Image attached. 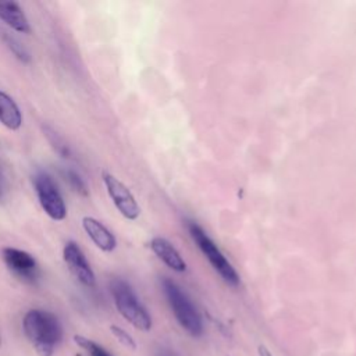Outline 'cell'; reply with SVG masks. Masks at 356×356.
Instances as JSON below:
<instances>
[{"label":"cell","mask_w":356,"mask_h":356,"mask_svg":"<svg viewBox=\"0 0 356 356\" xmlns=\"http://www.w3.org/2000/svg\"><path fill=\"white\" fill-rule=\"evenodd\" d=\"M150 248L154 252V254L160 260H163L170 268H172L175 271H179V273L185 271L186 263L184 261V259L181 257L178 250L167 239L156 236V238L152 239Z\"/></svg>","instance_id":"11"},{"label":"cell","mask_w":356,"mask_h":356,"mask_svg":"<svg viewBox=\"0 0 356 356\" xmlns=\"http://www.w3.org/2000/svg\"><path fill=\"white\" fill-rule=\"evenodd\" d=\"M74 341H75V343L78 346H81L83 350H86V353L89 356H113L103 346H100L99 343H96L92 339H88V338H85L82 335H75Z\"/></svg>","instance_id":"13"},{"label":"cell","mask_w":356,"mask_h":356,"mask_svg":"<svg viewBox=\"0 0 356 356\" xmlns=\"http://www.w3.org/2000/svg\"><path fill=\"white\" fill-rule=\"evenodd\" d=\"M110 291L114 298V303L120 314L140 331H149L152 328V317L139 302L131 285L120 278H114L110 282Z\"/></svg>","instance_id":"2"},{"label":"cell","mask_w":356,"mask_h":356,"mask_svg":"<svg viewBox=\"0 0 356 356\" xmlns=\"http://www.w3.org/2000/svg\"><path fill=\"white\" fill-rule=\"evenodd\" d=\"M82 227L88 236L92 239V242L103 252H111L117 246L115 236L111 234V231L104 227L99 220L85 216L82 218Z\"/></svg>","instance_id":"9"},{"label":"cell","mask_w":356,"mask_h":356,"mask_svg":"<svg viewBox=\"0 0 356 356\" xmlns=\"http://www.w3.org/2000/svg\"><path fill=\"white\" fill-rule=\"evenodd\" d=\"M102 178L106 185L107 193L111 197L114 206L118 209V211L128 220L138 218L140 209L129 189L118 178H115L113 174L107 171L102 172Z\"/></svg>","instance_id":"6"},{"label":"cell","mask_w":356,"mask_h":356,"mask_svg":"<svg viewBox=\"0 0 356 356\" xmlns=\"http://www.w3.org/2000/svg\"><path fill=\"white\" fill-rule=\"evenodd\" d=\"M110 330H111L113 335L118 339V342H120L121 345H124L125 348L132 349V350L136 349V343H135L134 338H132L125 330H122V328H120V327H117V325H111Z\"/></svg>","instance_id":"15"},{"label":"cell","mask_w":356,"mask_h":356,"mask_svg":"<svg viewBox=\"0 0 356 356\" xmlns=\"http://www.w3.org/2000/svg\"><path fill=\"white\" fill-rule=\"evenodd\" d=\"M0 122L11 129L17 131L22 125V114L17 103L6 92L0 90Z\"/></svg>","instance_id":"12"},{"label":"cell","mask_w":356,"mask_h":356,"mask_svg":"<svg viewBox=\"0 0 356 356\" xmlns=\"http://www.w3.org/2000/svg\"><path fill=\"white\" fill-rule=\"evenodd\" d=\"M257 352H259V356H273L266 345H259Z\"/></svg>","instance_id":"17"},{"label":"cell","mask_w":356,"mask_h":356,"mask_svg":"<svg viewBox=\"0 0 356 356\" xmlns=\"http://www.w3.org/2000/svg\"><path fill=\"white\" fill-rule=\"evenodd\" d=\"M0 19L19 33H29L31 25L22 8L15 1H0Z\"/></svg>","instance_id":"10"},{"label":"cell","mask_w":356,"mask_h":356,"mask_svg":"<svg viewBox=\"0 0 356 356\" xmlns=\"http://www.w3.org/2000/svg\"><path fill=\"white\" fill-rule=\"evenodd\" d=\"M35 191L43 211L56 221H61L67 216V207L64 199L57 189L54 181L47 172H38L33 178Z\"/></svg>","instance_id":"5"},{"label":"cell","mask_w":356,"mask_h":356,"mask_svg":"<svg viewBox=\"0 0 356 356\" xmlns=\"http://www.w3.org/2000/svg\"><path fill=\"white\" fill-rule=\"evenodd\" d=\"M64 177H65V181L70 184V186H71L75 192H78V193L82 195V196H88L89 189H88L85 181L82 179V177H81L76 171H74V170H65V171H64Z\"/></svg>","instance_id":"14"},{"label":"cell","mask_w":356,"mask_h":356,"mask_svg":"<svg viewBox=\"0 0 356 356\" xmlns=\"http://www.w3.org/2000/svg\"><path fill=\"white\" fill-rule=\"evenodd\" d=\"M188 229L191 232V236L193 241L197 243L200 250L204 253V256L209 259L210 264L214 267V270L222 277V280L232 285L236 286L239 284V275L231 266V263L225 259V256L220 252L217 245L210 239V236L203 231L202 227H199L196 222L189 221Z\"/></svg>","instance_id":"4"},{"label":"cell","mask_w":356,"mask_h":356,"mask_svg":"<svg viewBox=\"0 0 356 356\" xmlns=\"http://www.w3.org/2000/svg\"><path fill=\"white\" fill-rule=\"evenodd\" d=\"M63 257L67 263L70 271L75 275V278L86 285L93 286L95 285V273L90 267V264L86 260V256L83 254L82 249L78 246L76 242L68 241L63 248Z\"/></svg>","instance_id":"7"},{"label":"cell","mask_w":356,"mask_h":356,"mask_svg":"<svg viewBox=\"0 0 356 356\" xmlns=\"http://www.w3.org/2000/svg\"><path fill=\"white\" fill-rule=\"evenodd\" d=\"M24 332L39 356H51L63 338L58 318L46 310H29L22 321Z\"/></svg>","instance_id":"1"},{"label":"cell","mask_w":356,"mask_h":356,"mask_svg":"<svg viewBox=\"0 0 356 356\" xmlns=\"http://www.w3.org/2000/svg\"><path fill=\"white\" fill-rule=\"evenodd\" d=\"M4 40H6L7 46L10 47V50H11L19 60H22V61H28V60H29L28 51L22 47V44H19V42H18L17 39H14V38L6 35V36H4Z\"/></svg>","instance_id":"16"},{"label":"cell","mask_w":356,"mask_h":356,"mask_svg":"<svg viewBox=\"0 0 356 356\" xmlns=\"http://www.w3.org/2000/svg\"><path fill=\"white\" fill-rule=\"evenodd\" d=\"M4 263L10 270L21 277H32L36 270V261L32 254L25 250L7 246L1 250Z\"/></svg>","instance_id":"8"},{"label":"cell","mask_w":356,"mask_h":356,"mask_svg":"<svg viewBox=\"0 0 356 356\" xmlns=\"http://www.w3.org/2000/svg\"><path fill=\"white\" fill-rule=\"evenodd\" d=\"M157 356H177L174 352H171V350H168V349H163V350H160L159 353H157Z\"/></svg>","instance_id":"18"},{"label":"cell","mask_w":356,"mask_h":356,"mask_svg":"<svg viewBox=\"0 0 356 356\" xmlns=\"http://www.w3.org/2000/svg\"><path fill=\"white\" fill-rule=\"evenodd\" d=\"M161 286L179 325L189 335L200 337L203 334V321L199 312L196 310L191 299L186 296V293L174 281L168 278H163Z\"/></svg>","instance_id":"3"}]
</instances>
